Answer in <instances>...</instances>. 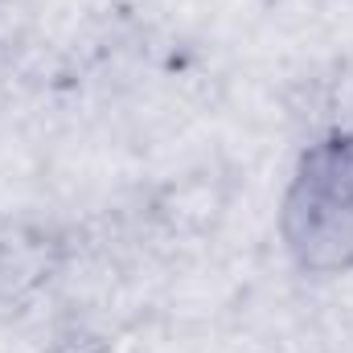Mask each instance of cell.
<instances>
[{"label":"cell","instance_id":"cell-2","mask_svg":"<svg viewBox=\"0 0 353 353\" xmlns=\"http://www.w3.org/2000/svg\"><path fill=\"white\" fill-rule=\"evenodd\" d=\"M54 353H103L99 345H62V350H54Z\"/></svg>","mask_w":353,"mask_h":353},{"label":"cell","instance_id":"cell-1","mask_svg":"<svg viewBox=\"0 0 353 353\" xmlns=\"http://www.w3.org/2000/svg\"><path fill=\"white\" fill-rule=\"evenodd\" d=\"M279 239L308 275H353V132L304 148L279 205Z\"/></svg>","mask_w":353,"mask_h":353}]
</instances>
